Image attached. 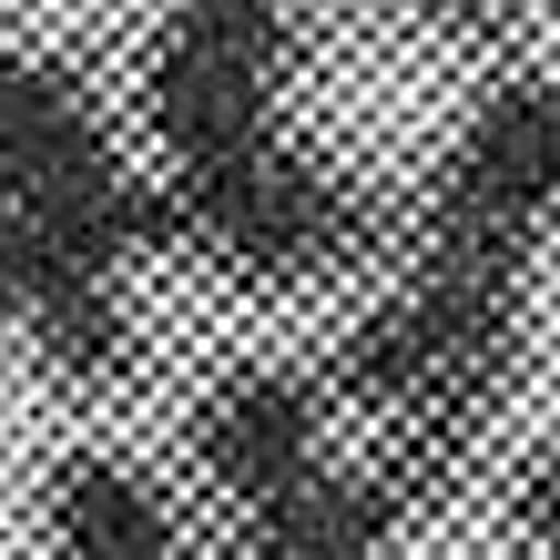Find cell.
I'll use <instances>...</instances> for the list:
<instances>
[{"label": "cell", "instance_id": "obj_1", "mask_svg": "<svg viewBox=\"0 0 560 560\" xmlns=\"http://www.w3.org/2000/svg\"><path fill=\"white\" fill-rule=\"evenodd\" d=\"M530 357V285L520 276H469V266H387L377 295L326 337V387L347 418L377 439L398 428H448V439H489Z\"/></svg>", "mask_w": 560, "mask_h": 560}, {"label": "cell", "instance_id": "obj_2", "mask_svg": "<svg viewBox=\"0 0 560 560\" xmlns=\"http://www.w3.org/2000/svg\"><path fill=\"white\" fill-rule=\"evenodd\" d=\"M560 235V72H500L469 92L448 153L428 163L398 224V266H469L530 285L540 245Z\"/></svg>", "mask_w": 560, "mask_h": 560}, {"label": "cell", "instance_id": "obj_3", "mask_svg": "<svg viewBox=\"0 0 560 560\" xmlns=\"http://www.w3.org/2000/svg\"><path fill=\"white\" fill-rule=\"evenodd\" d=\"M306 72L295 0H163L133 61V133L163 174H214L285 133V92Z\"/></svg>", "mask_w": 560, "mask_h": 560}, {"label": "cell", "instance_id": "obj_4", "mask_svg": "<svg viewBox=\"0 0 560 560\" xmlns=\"http://www.w3.org/2000/svg\"><path fill=\"white\" fill-rule=\"evenodd\" d=\"M174 194L194 224V255L235 285H266V295L368 276L377 255L398 266V224H408V205L368 194L337 153H316L295 133H276L245 163H214V174H174Z\"/></svg>", "mask_w": 560, "mask_h": 560}, {"label": "cell", "instance_id": "obj_5", "mask_svg": "<svg viewBox=\"0 0 560 560\" xmlns=\"http://www.w3.org/2000/svg\"><path fill=\"white\" fill-rule=\"evenodd\" d=\"M337 418L347 408L326 387V368H306V357H235L184 418V469L245 520L337 458Z\"/></svg>", "mask_w": 560, "mask_h": 560}, {"label": "cell", "instance_id": "obj_6", "mask_svg": "<svg viewBox=\"0 0 560 560\" xmlns=\"http://www.w3.org/2000/svg\"><path fill=\"white\" fill-rule=\"evenodd\" d=\"M11 295V337L31 377L61 398H122L153 368V326L133 306V276H0Z\"/></svg>", "mask_w": 560, "mask_h": 560}, {"label": "cell", "instance_id": "obj_7", "mask_svg": "<svg viewBox=\"0 0 560 560\" xmlns=\"http://www.w3.org/2000/svg\"><path fill=\"white\" fill-rule=\"evenodd\" d=\"M42 550L51 560H194V530L143 458H122L103 439L61 448L42 469Z\"/></svg>", "mask_w": 560, "mask_h": 560}, {"label": "cell", "instance_id": "obj_8", "mask_svg": "<svg viewBox=\"0 0 560 560\" xmlns=\"http://www.w3.org/2000/svg\"><path fill=\"white\" fill-rule=\"evenodd\" d=\"M113 153H122V122L103 103V82L61 42H11V61H0V194L72 184Z\"/></svg>", "mask_w": 560, "mask_h": 560}, {"label": "cell", "instance_id": "obj_9", "mask_svg": "<svg viewBox=\"0 0 560 560\" xmlns=\"http://www.w3.org/2000/svg\"><path fill=\"white\" fill-rule=\"evenodd\" d=\"M418 500L387 479V458H326L285 500L235 520V560H398Z\"/></svg>", "mask_w": 560, "mask_h": 560}, {"label": "cell", "instance_id": "obj_10", "mask_svg": "<svg viewBox=\"0 0 560 560\" xmlns=\"http://www.w3.org/2000/svg\"><path fill=\"white\" fill-rule=\"evenodd\" d=\"M510 540L540 550V560H560V439H540L510 469Z\"/></svg>", "mask_w": 560, "mask_h": 560}, {"label": "cell", "instance_id": "obj_11", "mask_svg": "<svg viewBox=\"0 0 560 560\" xmlns=\"http://www.w3.org/2000/svg\"><path fill=\"white\" fill-rule=\"evenodd\" d=\"M398 11L428 21V31H458V42H489V31L520 21V0H398Z\"/></svg>", "mask_w": 560, "mask_h": 560}]
</instances>
